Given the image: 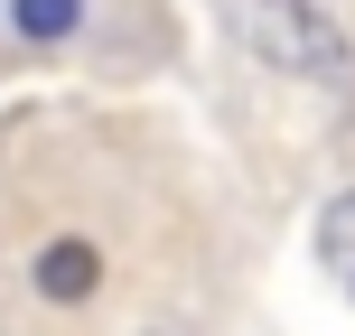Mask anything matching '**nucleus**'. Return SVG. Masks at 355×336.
<instances>
[{
	"instance_id": "nucleus-1",
	"label": "nucleus",
	"mask_w": 355,
	"mask_h": 336,
	"mask_svg": "<svg viewBox=\"0 0 355 336\" xmlns=\"http://www.w3.org/2000/svg\"><path fill=\"white\" fill-rule=\"evenodd\" d=\"M150 131L94 103L0 112V336H112L159 243Z\"/></svg>"
},
{
	"instance_id": "nucleus-2",
	"label": "nucleus",
	"mask_w": 355,
	"mask_h": 336,
	"mask_svg": "<svg viewBox=\"0 0 355 336\" xmlns=\"http://www.w3.org/2000/svg\"><path fill=\"white\" fill-rule=\"evenodd\" d=\"M178 66L168 0H0V85L10 75H94L141 85Z\"/></svg>"
},
{
	"instance_id": "nucleus-3",
	"label": "nucleus",
	"mask_w": 355,
	"mask_h": 336,
	"mask_svg": "<svg viewBox=\"0 0 355 336\" xmlns=\"http://www.w3.org/2000/svg\"><path fill=\"white\" fill-rule=\"evenodd\" d=\"M215 10L262 75L309 94H355V28L337 19V0H215Z\"/></svg>"
},
{
	"instance_id": "nucleus-4",
	"label": "nucleus",
	"mask_w": 355,
	"mask_h": 336,
	"mask_svg": "<svg viewBox=\"0 0 355 336\" xmlns=\"http://www.w3.org/2000/svg\"><path fill=\"white\" fill-rule=\"evenodd\" d=\"M309 252H318V271L355 299V187H337L318 206V224H309Z\"/></svg>"
}]
</instances>
